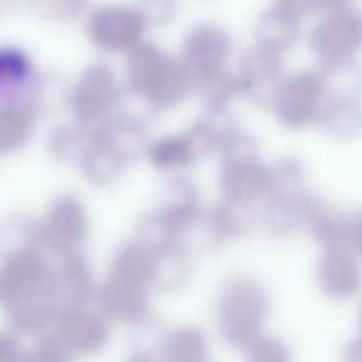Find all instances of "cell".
<instances>
[{"label": "cell", "instance_id": "obj_1", "mask_svg": "<svg viewBox=\"0 0 362 362\" xmlns=\"http://www.w3.org/2000/svg\"><path fill=\"white\" fill-rule=\"evenodd\" d=\"M126 86L106 62H91L69 84L67 109L79 124H101L121 111Z\"/></svg>", "mask_w": 362, "mask_h": 362}, {"label": "cell", "instance_id": "obj_2", "mask_svg": "<svg viewBox=\"0 0 362 362\" xmlns=\"http://www.w3.org/2000/svg\"><path fill=\"white\" fill-rule=\"evenodd\" d=\"M325 99L328 94H325L323 74L320 67H313L284 76L269 106L279 126L288 131H303L315 124V116Z\"/></svg>", "mask_w": 362, "mask_h": 362}, {"label": "cell", "instance_id": "obj_3", "mask_svg": "<svg viewBox=\"0 0 362 362\" xmlns=\"http://www.w3.org/2000/svg\"><path fill=\"white\" fill-rule=\"evenodd\" d=\"M267 315L269 296L262 284L252 281V279H237L227 288L222 300L224 338L239 348H247L257 335H262Z\"/></svg>", "mask_w": 362, "mask_h": 362}, {"label": "cell", "instance_id": "obj_4", "mask_svg": "<svg viewBox=\"0 0 362 362\" xmlns=\"http://www.w3.org/2000/svg\"><path fill=\"white\" fill-rule=\"evenodd\" d=\"M86 37L106 54H126L144 42L146 25L134 5L106 3L86 15Z\"/></svg>", "mask_w": 362, "mask_h": 362}, {"label": "cell", "instance_id": "obj_5", "mask_svg": "<svg viewBox=\"0 0 362 362\" xmlns=\"http://www.w3.org/2000/svg\"><path fill=\"white\" fill-rule=\"evenodd\" d=\"M308 47L320 64L358 59L362 52V13L353 8L325 13L308 33Z\"/></svg>", "mask_w": 362, "mask_h": 362}, {"label": "cell", "instance_id": "obj_6", "mask_svg": "<svg viewBox=\"0 0 362 362\" xmlns=\"http://www.w3.org/2000/svg\"><path fill=\"white\" fill-rule=\"evenodd\" d=\"M234 52V40L227 28L217 23H200L185 35L180 49V62L190 72L192 81L207 74L227 69V62Z\"/></svg>", "mask_w": 362, "mask_h": 362}, {"label": "cell", "instance_id": "obj_7", "mask_svg": "<svg viewBox=\"0 0 362 362\" xmlns=\"http://www.w3.org/2000/svg\"><path fill=\"white\" fill-rule=\"evenodd\" d=\"M232 74L237 81V94L242 99L254 106H269L284 79L281 54L254 45L239 57V64Z\"/></svg>", "mask_w": 362, "mask_h": 362}, {"label": "cell", "instance_id": "obj_8", "mask_svg": "<svg viewBox=\"0 0 362 362\" xmlns=\"http://www.w3.org/2000/svg\"><path fill=\"white\" fill-rule=\"evenodd\" d=\"M219 185L229 202L252 207L272 195V168L262 160V156L222 158Z\"/></svg>", "mask_w": 362, "mask_h": 362}, {"label": "cell", "instance_id": "obj_9", "mask_svg": "<svg viewBox=\"0 0 362 362\" xmlns=\"http://www.w3.org/2000/svg\"><path fill=\"white\" fill-rule=\"evenodd\" d=\"M37 84L40 72L33 57L18 45H0V104L37 106Z\"/></svg>", "mask_w": 362, "mask_h": 362}, {"label": "cell", "instance_id": "obj_10", "mask_svg": "<svg viewBox=\"0 0 362 362\" xmlns=\"http://www.w3.org/2000/svg\"><path fill=\"white\" fill-rule=\"evenodd\" d=\"M320 197L310 190L298 192H281V195H269L264 200L262 222L274 237H291L308 227V219L320 205Z\"/></svg>", "mask_w": 362, "mask_h": 362}, {"label": "cell", "instance_id": "obj_11", "mask_svg": "<svg viewBox=\"0 0 362 362\" xmlns=\"http://www.w3.org/2000/svg\"><path fill=\"white\" fill-rule=\"evenodd\" d=\"M190 94H192L190 72H187L185 64L177 57L165 54V59L160 62L158 72L153 74V79L148 81L141 99L146 101V106L151 111H173L185 104L190 99Z\"/></svg>", "mask_w": 362, "mask_h": 362}, {"label": "cell", "instance_id": "obj_12", "mask_svg": "<svg viewBox=\"0 0 362 362\" xmlns=\"http://www.w3.org/2000/svg\"><path fill=\"white\" fill-rule=\"evenodd\" d=\"M318 286L328 298L343 300L362 288V269L350 249L328 247L318 262Z\"/></svg>", "mask_w": 362, "mask_h": 362}, {"label": "cell", "instance_id": "obj_13", "mask_svg": "<svg viewBox=\"0 0 362 362\" xmlns=\"http://www.w3.org/2000/svg\"><path fill=\"white\" fill-rule=\"evenodd\" d=\"M300 35H303V20L286 13L276 3L264 10L257 18V25H254V40H257L259 47H267L276 54L293 49L298 45Z\"/></svg>", "mask_w": 362, "mask_h": 362}, {"label": "cell", "instance_id": "obj_14", "mask_svg": "<svg viewBox=\"0 0 362 362\" xmlns=\"http://www.w3.org/2000/svg\"><path fill=\"white\" fill-rule=\"evenodd\" d=\"M315 129L333 141H353L362 134V104L360 99L328 96L315 116Z\"/></svg>", "mask_w": 362, "mask_h": 362}, {"label": "cell", "instance_id": "obj_15", "mask_svg": "<svg viewBox=\"0 0 362 362\" xmlns=\"http://www.w3.org/2000/svg\"><path fill=\"white\" fill-rule=\"evenodd\" d=\"M163 59H165V52H163L156 42H148V40L139 42L134 49H129V52H126V62H124V74H121V81H124L126 91L136 96L144 94L148 81L158 72Z\"/></svg>", "mask_w": 362, "mask_h": 362}, {"label": "cell", "instance_id": "obj_16", "mask_svg": "<svg viewBox=\"0 0 362 362\" xmlns=\"http://www.w3.org/2000/svg\"><path fill=\"white\" fill-rule=\"evenodd\" d=\"M40 109L33 104H0V151H13L30 139Z\"/></svg>", "mask_w": 362, "mask_h": 362}, {"label": "cell", "instance_id": "obj_17", "mask_svg": "<svg viewBox=\"0 0 362 362\" xmlns=\"http://www.w3.org/2000/svg\"><path fill=\"white\" fill-rule=\"evenodd\" d=\"M323 74L325 94L343 99H362V64L358 59L318 64Z\"/></svg>", "mask_w": 362, "mask_h": 362}, {"label": "cell", "instance_id": "obj_18", "mask_svg": "<svg viewBox=\"0 0 362 362\" xmlns=\"http://www.w3.org/2000/svg\"><path fill=\"white\" fill-rule=\"evenodd\" d=\"M310 237L315 242H320L325 249L328 247H345L348 249V215L343 212L333 210L330 205L320 202L315 207V212L308 219V227Z\"/></svg>", "mask_w": 362, "mask_h": 362}, {"label": "cell", "instance_id": "obj_19", "mask_svg": "<svg viewBox=\"0 0 362 362\" xmlns=\"http://www.w3.org/2000/svg\"><path fill=\"white\" fill-rule=\"evenodd\" d=\"M192 94L200 96L205 109H229V104L239 96L237 81H234V74L229 69L195 79L192 81Z\"/></svg>", "mask_w": 362, "mask_h": 362}, {"label": "cell", "instance_id": "obj_20", "mask_svg": "<svg viewBox=\"0 0 362 362\" xmlns=\"http://www.w3.org/2000/svg\"><path fill=\"white\" fill-rule=\"evenodd\" d=\"M272 168V195L298 192L305 187V168L298 158H281Z\"/></svg>", "mask_w": 362, "mask_h": 362}, {"label": "cell", "instance_id": "obj_21", "mask_svg": "<svg viewBox=\"0 0 362 362\" xmlns=\"http://www.w3.org/2000/svg\"><path fill=\"white\" fill-rule=\"evenodd\" d=\"M30 8L49 23H72L84 13L86 0H28Z\"/></svg>", "mask_w": 362, "mask_h": 362}, {"label": "cell", "instance_id": "obj_22", "mask_svg": "<svg viewBox=\"0 0 362 362\" xmlns=\"http://www.w3.org/2000/svg\"><path fill=\"white\" fill-rule=\"evenodd\" d=\"M134 8L139 10L146 28H165L177 18L180 3L177 0H136Z\"/></svg>", "mask_w": 362, "mask_h": 362}, {"label": "cell", "instance_id": "obj_23", "mask_svg": "<svg viewBox=\"0 0 362 362\" xmlns=\"http://www.w3.org/2000/svg\"><path fill=\"white\" fill-rule=\"evenodd\" d=\"M247 350H249V362H291V348L279 338L257 335L247 345Z\"/></svg>", "mask_w": 362, "mask_h": 362}, {"label": "cell", "instance_id": "obj_24", "mask_svg": "<svg viewBox=\"0 0 362 362\" xmlns=\"http://www.w3.org/2000/svg\"><path fill=\"white\" fill-rule=\"evenodd\" d=\"M348 249L355 257H362V210L348 215Z\"/></svg>", "mask_w": 362, "mask_h": 362}, {"label": "cell", "instance_id": "obj_25", "mask_svg": "<svg viewBox=\"0 0 362 362\" xmlns=\"http://www.w3.org/2000/svg\"><path fill=\"white\" fill-rule=\"evenodd\" d=\"M276 5L286 10V13L296 15L298 20H305L308 15H313V5H310V0H276Z\"/></svg>", "mask_w": 362, "mask_h": 362}, {"label": "cell", "instance_id": "obj_26", "mask_svg": "<svg viewBox=\"0 0 362 362\" xmlns=\"http://www.w3.org/2000/svg\"><path fill=\"white\" fill-rule=\"evenodd\" d=\"M310 5H313V13H335V10H345L353 5V0H310Z\"/></svg>", "mask_w": 362, "mask_h": 362}, {"label": "cell", "instance_id": "obj_27", "mask_svg": "<svg viewBox=\"0 0 362 362\" xmlns=\"http://www.w3.org/2000/svg\"><path fill=\"white\" fill-rule=\"evenodd\" d=\"M343 362H362V335L345 345Z\"/></svg>", "mask_w": 362, "mask_h": 362}, {"label": "cell", "instance_id": "obj_28", "mask_svg": "<svg viewBox=\"0 0 362 362\" xmlns=\"http://www.w3.org/2000/svg\"><path fill=\"white\" fill-rule=\"evenodd\" d=\"M20 0H0V15H8L13 13L15 8H18Z\"/></svg>", "mask_w": 362, "mask_h": 362}, {"label": "cell", "instance_id": "obj_29", "mask_svg": "<svg viewBox=\"0 0 362 362\" xmlns=\"http://www.w3.org/2000/svg\"><path fill=\"white\" fill-rule=\"evenodd\" d=\"M360 333H362V308H360Z\"/></svg>", "mask_w": 362, "mask_h": 362}]
</instances>
